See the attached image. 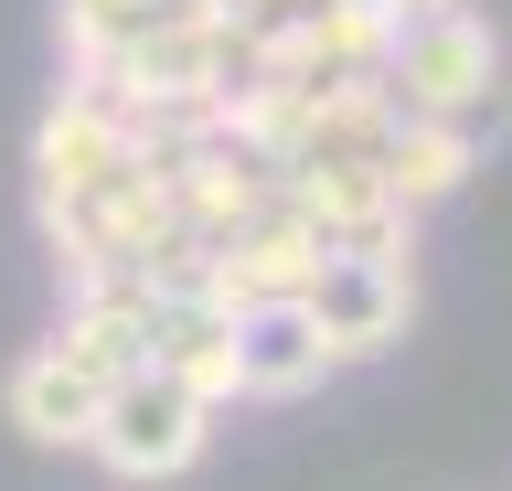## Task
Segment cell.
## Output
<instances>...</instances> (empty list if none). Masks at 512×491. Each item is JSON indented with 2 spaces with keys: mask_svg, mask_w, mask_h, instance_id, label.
Masks as SVG:
<instances>
[{
  "mask_svg": "<svg viewBox=\"0 0 512 491\" xmlns=\"http://www.w3.org/2000/svg\"><path fill=\"white\" fill-rule=\"evenodd\" d=\"M384 86L406 118H448V129H470V150L502 139V43L480 11H427L406 33L384 43Z\"/></svg>",
  "mask_w": 512,
  "mask_h": 491,
  "instance_id": "6da1fadb",
  "label": "cell"
},
{
  "mask_svg": "<svg viewBox=\"0 0 512 491\" xmlns=\"http://www.w3.org/2000/svg\"><path fill=\"white\" fill-rule=\"evenodd\" d=\"M384 22H395V33H406V22H427V11H459V0H374Z\"/></svg>",
  "mask_w": 512,
  "mask_h": 491,
  "instance_id": "7c38bea8",
  "label": "cell"
},
{
  "mask_svg": "<svg viewBox=\"0 0 512 491\" xmlns=\"http://www.w3.org/2000/svg\"><path fill=\"white\" fill-rule=\"evenodd\" d=\"M331 331H320V310H310V289H288V299H246L235 310V385L246 395H310L320 374H331Z\"/></svg>",
  "mask_w": 512,
  "mask_h": 491,
  "instance_id": "8992f818",
  "label": "cell"
},
{
  "mask_svg": "<svg viewBox=\"0 0 512 491\" xmlns=\"http://www.w3.org/2000/svg\"><path fill=\"white\" fill-rule=\"evenodd\" d=\"M203 438H214V395L192 385V374H171V363H128L118 385H107V406H96V459L118 470V481H182L192 459H203Z\"/></svg>",
  "mask_w": 512,
  "mask_h": 491,
  "instance_id": "7a4b0ae2",
  "label": "cell"
},
{
  "mask_svg": "<svg viewBox=\"0 0 512 491\" xmlns=\"http://www.w3.org/2000/svg\"><path fill=\"white\" fill-rule=\"evenodd\" d=\"M128 150H150V129H139V118H128L107 86H75V97H54V118L32 129V171H43V203L96 193V182L128 161Z\"/></svg>",
  "mask_w": 512,
  "mask_h": 491,
  "instance_id": "5b68a950",
  "label": "cell"
},
{
  "mask_svg": "<svg viewBox=\"0 0 512 491\" xmlns=\"http://www.w3.org/2000/svg\"><path fill=\"white\" fill-rule=\"evenodd\" d=\"M470 161H480L470 129H448V118H406L395 150H384V182H395L406 203H448L459 182H470Z\"/></svg>",
  "mask_w": 512,
  "mask_h": 491,
  "instance_id": "30bf717a",
  "label": "cell"
},
{
  "mask_svg": "<svg viewBox=\"0 0 512 491\" xmlns=\"http://www.w3.org/2000/svg\"><path fill=\"white\" fill-rule=\"evenodd\" d=\"M320 257H331V235H320L310 214L288 203V182H278V203H267L256 225H235L214 257H203V289L235 299V310H246V299H288V289L320 278Z\"/></svg>",
  "mask_w": 512,
  "mask_h": 491,
  "instance_id": "277c9868",
  "label": "cell"
},
{
  "mask_svg": "<svg viewBox=\"0 0 512 491\" xmlns=\"http://www.w3.org/2000/svg\"><path fill=\"white\" fill-rule=\"evenodd\" d=\"M150 353L171 363V374H192V385L214 395H246L235 385V299H214L203 278H182V289H160V321H150Z\"/></svg>",
  "mask_w": 512,
  "mask_h": 491,
  "instance_id": "9c48e42d",
  "label": "cell"
},
{
  "mask_svg": "<svg viewBox=\"0 0 512 491\" xmlns=\"http://www.w3.org/2000/svg\"><path fill=\"white\" fill-rule=\"evenodd\" d=\"M150 321H160V289H150V278H96V289L64 299V331H54V342L118 385L128 363H150Z\"/></svg>",
  "mask_w": 512,
  "mask_h": 491,
  "instance_id": "ba28073f",
  "label": "cell"
},
{
  "mask_svg": "<svg viewBox=\"0 0 512 491\" xmlns=\"http://www.w3.org/2000/svg\"><path fill=\"white\" fill-rule=\"evenodd\" d=\"M160 11H171V0H64V43H75V65H86V86H96L107 65H118V54H128L139 33H150Z\"/></svg>",
  "mask_w": 512,
  "mask_h": 491,
  "instance_id": "8fae6325",
  "label": "cell"
},
{
  "mask_svg": "<svg viewBox=\"0 0 512 491\" xmlns=\"http://www.w3.org/2000/svg\"><path fill=\"white\" fill-rule=\"evenodd\" d=\"M0 406H11V427H22L32 449H96V406H107V374H96V363H75L64 342H43V353H22V363H11Z\"/></svg>",
  "mask_w": 512,
  "mask_h": 491,
  "instance_id": "52a82bcc",
  "label": "cell"
},
{
  "mask_svg": "<svg viewBox=\"0 0 512 491\" xmlns=\"http://www.w3.org/2000/svg\"><path fill=\"white\" fill-rule=\"evenodd\" d=\"M310 310H320V331H331V353H342V363L395 353V342H406V321H416L406 246H331V257H320V278H310Z\"/></svg>",
  "mask_w": 512,
  "mask_h": 491,
  "instance_id": "3957f363",
  "label": "cell"
}]
</instances>
